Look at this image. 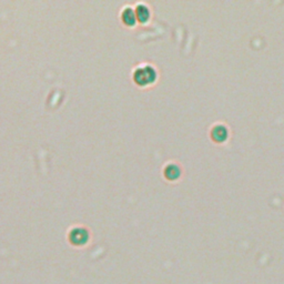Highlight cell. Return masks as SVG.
<instances>
[{
  "instance_id": "6da1fadb",
  "label": "cell",
  "mask_w": 284,
  "mask_h": 284,
  "mask_svg": "<svg viewBox=\"0 0 284 284\" xmlns=\"http://www.w3.org/2000/svg\"><path fill=\"white\" fill-rule=\"evenodd\" d=\"M68 240L75 247H83L89 241V232L87 229L81 227L74 228L68 234Z\"/></svg>"
}]
</instances>
